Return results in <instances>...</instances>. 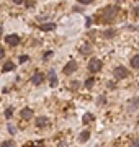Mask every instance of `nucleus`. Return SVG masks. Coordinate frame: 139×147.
I'll list each match as a JSON object with an SVG mask.
<instances>
[{"label": "nucleus", "instance_id": "obj_1", "mask_svg": "<svg viewBox=\"0 0 139 147\" xmlns=\"http://www.w3.org/2000/svg\"><path fill=\"white\" fill-rule=\"evenodd\" d=\"M118 7L116 5H108V7H105L102 10V18H103V21H113L115 18H116V15H118Z\"/></svg>", "mask_w": 139, "mask_h": 147}, {"label": "nucleus", "instance_id": "obj_2", "mask_svg": "<svg viewBox=\"0 0 139 147\" xmlns=\"http://www.w3.org/2000/svg\"><path fill=\"white\" fill-rule=\"evenodd\" d=\"M88 70H90L92 74H96V72H100L103 67V62L100 61V59H96V57H92L90 61H88Z\"/></svg>", "mask_w": 139, "mask_h": 147}, {"label": "nucleus", "instance_id": "obj_3", "mask_svg": "<svg viewBox=\"0 0 139 147\" xmlns=\"http://www.w3.org/2000/svg\"><path fill=\"white\" fill-rule=\"evenodd\" d=\"M113 75H115V79L116 80H123L126 79L129 75V70L126 67H123V65H118V67L113 69Z\"/></svg>", "mask_w": 139, "mask_h": 147}, {"label": "nucleus", "instance_id": "obj_4", "mask_svg": "<svg viewBox=\"0 0 139 147\" xmlns=\"http://www.w3.org/2000/svg\"><path fill=\"white\" fill-rule=\"evenodd\" d=\"M77 67H79V64H77V61H74V59H70L69 62L64 65V69H62V72L65 74V75H72V74L77 70Z\"/></svg>", "mask_w": 139, "mask_h": 147}, {"label": "nucleus", "instance_id": "obj_5", "mask_svg": "<svg viewBox=\"0 0 139 147\" xmlns=\"http://www.w3.org/2000/svg\"><path fill=\"white\" fill-rule=\"evenodd\" d=\"M5 42L8 44V46L15 47L20 44V36H16V34H8V36L5 38Z\"/></svg>", "mask_w": 139, "mask_h": 147}, {"label": "nucleus", "instance_id": "obj_6", "mask_svg": "<svg viewBox=\"0 0 139 147\" xmlns=\"http://www.w3.org/2000/svg\"><path fill=\"white\" fill-rule=\"evenodd\" d=\"M43 82H44V74L43 72L33 74V77H31V84L33 85H41Z\"/></svg>", "mask_w": 139, "mask_h": 147}, {"label": "nucleus", "instance_id": "obj_7", "mask_svg": "<svg viewBox=\"0 0 139 147\" xmlns=\"http://www.w3.org/2000/svg\"><path fill=\"white\" fill-rule=\"evenodd\" d=\"M138 106H139V100L138 98H131V100L126 103V110H128L129 113H133V111L138 110Z\"/></svg>", "mask_w": 139, "mask_h": 147}, {"label": "nucleus", "instance_id": "obj_8", "mask_svg": "<svg viewBox=\"0 0 139 147\" xmlns=\"http://www.w3.org/2000/svg\"><path fill=\"white\" fill-rule=\"evenodd\" d=\"M51 124V121H49V118H46V116H38L36 118V126L38 127H46Z\"/></svg>", "mask_w": 139, "mask_h": 147}, {"label": "nucleus", "instance_id": "obj_9", "mask_svg": "<svg viewBox=\"0 0 139 147\" xmlns=\"http://www.w3.org/2000/svg\"><path fill=\"white\" fill-rule=\"evenodd\" d=\"M48 79H49V85H51L53 88H56V87H57V84H59V80H57V75H56V72H54V70H49Z\"/></svg>", "mask_w": 139, "mask_h": 147}, {"label": "nucleus", "instance_id": "obj_10", "mask_svg": "<svg viewBox=\"0 0 139 147\" xmlns=\"http://www.w3.org/2000/svg\"><path fill=\"white\" fill-rule=\"evenodd\" d=\"M20 116H22V119L28 121V119H31L33 116H34V113H33L31 108H23V110L20 111Z\"/></svg>", "mask_w": 139, "mask_h": 147}, {"label": "nucleus", "instance_id": "obj_11", "mask_svg": "<svg viewBox=\"0 0 139 147\" xmlns=\"http://www.w3.org/2000/svg\"><path fill=\"white\" fill-rule=\"evenodd\" d=\"M92 51H93V47H92L90 42H84L80 46V54H84V56H88V54H92Z\"/></svg>", "mask_w": 139, "mask_h": 147}, {"label": "nucleus", "instance_id": "obj_12", "mask_svg": "<svg viewBox=\"0 0 139 147\" xmlns=\"http://www.w3.org/2000/svg\"><path fill=\"white\" fill-rule=\"evenodd\" d=\"M39 30L41 31H54L56 30V25L54 23H44V25H39Z\"/></svg>", "mask_w": 139, "mask_h": 147}, {"label": "nucleus", "instance_id": "obj_13", "mask_svg": "<svg viewBox=\"0 0 139 147\" xmlns=\"http://www.w3.org/2000/svg\"><path fill=\"white\" fill-rule=\"evenodd\" d=\"M102 36L105 38V39H111V38L116 36V31H115V30H107V31L102 33Z\"/></svg>", "mask_w": 139, "mask_h": 147}, {"label": "nucleus", "instance_id": "obj_14", "mask_svg": "<svg viewBox=\"0 0 139 147\" xmlns=\"http://www.w3.org/2000/svg\"><path fill=\"white\" fill-rule=\"evenodd\" d=\"M15 69V64L11 62V61H8V62L3 64V67H2V72H10V70H13Z\"/></svg>", "mask_w": 139, "mask_h": 147}, {"label": "nucleus", "instance_id": "obj_15", "mask_svg": "<svg viewBox=\"0 0 139 147\" xmlns=\"http://www.w3.org/2000/svg\"><path fill=\"white\" fill-rule=\"evenodd\" d=\"M131 67L139 69V54H136L134 57H131Z\"/></svg>", "mask_w": 139, "mask_h": 147}, {"label": "nucleus", "instance_id": "obj_16", "mask_svg": "<svg viewBox=\"0 0 139 147\" xmlns=\"http://www.w3.org/2000/svg\"><path fill=\"white\" fill-rule=\"evenodd\" d=\"M88 137H90V132H88V131H82L80 132V137H79V141L85 142V141H88Z\"/></svg>", "mask_w": 139, "mask_h": 147}, {"label": "nucleus", "instance_id": "obj_17", "mask_svg": "<svg viewBox=\"0 0 139 147\" xmlns=\"http://www.w3.org/2000/svg\"><path fill=\"white\" fill-rule=\"evenodd\" d=\"M93 84H95V80L92 79V77L85 80V87H87V88H92V87H93Z\"/></svg>", "mask_w": 139, "mask_h": 147}, {"label": "nucleus", "instance_id": "obj_18", "mask_svg": "<svg viewBox=\"0 0 139 147\" xmlns=\"http://www.w3.org/2000/svg\"><path fill=\"white\" fill-rule=\"evenodd\" d=\"M2 147H15V142L13 141H3L2 142Z\"/></svg>", "mask_w": 139, "mask_h": 147}, {"label": "nucleus", "instance_id": "obj_19", "mask_svg": "<svg viewBox=\"0 0 139 147\" xmlns=\"http://www.w3.org/2000/svg\"><path fill=\"white\" fill-rule=\"evenodd\" d=\"M11 115H13V108H7L5 110V118H11Z\"/></svg>", "mask_w": 139, "mask_h": 147}, {"label": "nucleus", "instance_id": "obj_20", "mask_svg": "<svg viewBox=\"0 0 139 147\" xmlns=\"http://www.w3.org/2000/svg\"><path fill=\"white\" fill-rule=\"evenodd\" d=\"M28 59H30V56H26V54H22V56H20V62H28Z\"/></svg>", "mask_w": 139, "mask_h": 147}, {"label": "nucleus", "instance_id": "obj_21", "mask_svg": "<svg viewBox=\"0 0 139 147\" xmlns=\"http://www.w3.org/2000/svg\"><path fill=\"white\" fill-rule=\"evenodd\" d=\"M93 119V115H88V113H87V115H84V123H87V121H92Z\"/></svg>", "mask_w": 139, "mask_h": 147}, {"label": "nucleus", "instance_id": "obj_22", "mask_svg": "<svg viewBox=\"0 0 139 147\" xmlns=\"http://www.w3.org/2000/svg\"><path fill=\"white\" fill-rule=\"evenodd\" d=\"M51 56H53V51H46V53H44V61H48V59H51Z\"/></svg>", "mask_w": 139, "mask_h": 147}, {"label": "nucleus", "instance_id": "obj_23", "mask_svg": "<svg viewBox=\"0 0 139 147\" xmlns=\"http://www.w3.org/2000/svg\"><path fill=\"white\" fill-rule=\"evenodd\" d=\"M131 147H139V139H133L131 141Z\"/></svg>", "mask_w": 139, "mask_h": 147}, {"label": "nucleus", "instance_id": "obj_24", "mask_svg": "<svg viewBox=\"0 0 139 147\" xmlns=\"http://www.w3.org/2000/svg\"><path fill=\"white\" fill-rule=\"evenodd\" d=\"M79 2H80L82 5H88V3H92V2H93V0H79Z\"/></svg>", "mask_w": 139, "mask_h": 147}, {"label": "nucleus", "instance_id": "obj_25", "mask_svg": "<svg viewBox=\"0 0 139 147\" xmlns=\"http://www.w3.org/2000/svg\"><path fill=\"white\" fill-rule=\"evenodd\" d=\"M3 57H5V51H3V47H0V61Z\"/></svg>", "mask_w": 139, "mask_h": 147}, {"label": "nucleus", "instance_id": "obj_26", "mask_svg": "<svg viewBox=\"0 0 139 147\" xmlns=\"http://www.w3.org/2000/svg\"><path fill=\"white\" fill-rule=\"evenodd\" d=\"M11 2H13V3H16V5H23V3H25L23 0H11Z\"/></svg>", "mask_w": 139, "mask_h": 147}, {"label": "nucleus", "instance_id": "obj_27", "mask_svg": "<svg viewBox=\"0 0 139 147\" xmlns=\"http://www.w3.org/2000/svg\"><path fill=\"white\" fill-rule=\"evenodd\" d=\"M70 84H72V88H79V82L77 80L75 82H70Z\"/></svg>", "mask_w": 139, "mask_h": 147}, {"label": "nucleus", "instance_id": "obj_28", "mask_svg": "<svg viewBox=\"0 0 139 147\" xmlns=\"http://www.w3.org/2000/svg\"><path fill=\"white\" fill-rule=\"evenodd\" d=\"M8 131H10L11 134H15V127L11 126V124H8Z\"/></svg>", "mask_w": 139, "mask_h": 147}, {"label": "nucleus", "instance_id": "obj_29", "mask_svg": "<svg viewBox=\"0 0 139 147\" xmlns=\"http://www.w3.org/2000/svg\"><path fill=\"white\" fill-rule=\"evenodd\" d=\"M85 25H87V26H90V25H92V20H90V18H87V21H85Z\"/></svg>", "mask_w": 139, "mask_h": 147}, {"label": "nucleus", "instance_id": "obj_30", "mask_svg": "<svg viewBox=\"0 0 139 147\" xmlns=\"http://www.w3.org/2000/svg\"><path fill=\"white\" fill-rule=\"evenodd\" d=\"M59 147H67V146H65V142H64V144H59Z\"/></svg>", "mask_w": 139, "mask_h": 147}, {"label": "nucleus", "instance_id": "obj_31", "mask_svg": "<svg viewBox=\"0 0 139 147\" xmlns=\"http://www.w3.org/2000/svg\"><path fill=\"white\" fill-rule=\"evenodd\" d=\"M115 2H123V0H115Z\"/></svg>", "mask_w": 139, "mask_h": 147}, {"label": "nucleus", "instance_id": "obj_32", "mask_svg": "<svg viewBox=\"0 0 139 147\" xmlns=\"http://www.w3.org/2000/svg\"><path fill=\"white\" fill-rule=\"evenodd\" d=\"M0 33H2V26H0Z\"/></svg>", "mask_w": 139, "mask_h": 147}, {"label": "nucleus", "instance_id": "obj_33", "mask_svg": "<svg viewBox=\"0 0 139 147\" xmlns=\"http://www.w3.org/2000/svg\"><path fill=\"white\" fill-rule=\"evenodd\" d=\"M138 87H139V84H138Z\"/></svg>", "mask_w": 139, "mask_h": 147}]
</instances>
